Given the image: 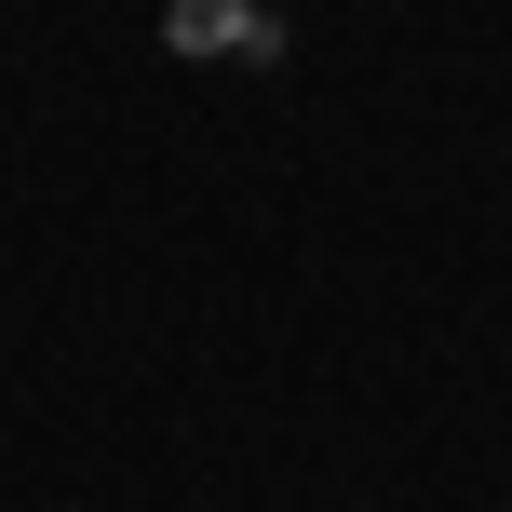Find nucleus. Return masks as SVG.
Masks as SVG:
<instances>
[{"label":"nucleus","mask_w":512,"mask_h":512,"mask_svg":"<svg viewBox=\"0 0 512 512\" xmlns=\"http://www.w3.org/2000/svg\"><path fill=\"white\" fill-rule=\"evenodd\" d=\"M162 41L176 54H230V68H283V14L270 0H176Z\"/></svg>","instance_id":"1"}]
</instances>
